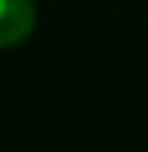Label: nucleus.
<instances>
[{
	"label": "nucleus",
	"instance_id": "obj_1",
	"mask_svg": "<svg viewBox=\"0 0 148 152\" xmlns=\"http://www.w3.org/2000/svg\"><path fill=\"white\" fill-rule=\"evenodd\" d=\"M37 24L34 0H0V48H17Z\"/></svg>",
	"mask_w": 148,
	"mask_h": 152
}]
</instances>
